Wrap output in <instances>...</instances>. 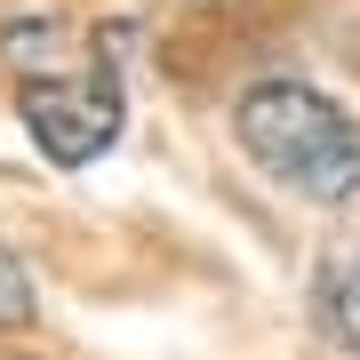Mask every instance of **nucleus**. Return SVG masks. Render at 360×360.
<instances>
[{
	"label": "nucleus",
	"mask_w": 360,
	"mask_h": 360,
	"mask_svg": "<svg viewBox=\"0 0 360 360\" xmlns=\"http://www.w3.org/2000/svg\"><path fill=\"white\" fill-rule=\"evenodd\" d=\"M0 56L16 65V112L56 168H89L112 153L129 96H120V32H80L65 16H25L0 32Z\"/></svg>",
	"instance_id": "obj_1"
},
{
	"label": "nucleus",
	"mask_w": 360,
	"mask_h": 360,
	"mask_svg": "<svg viewBox=\"0 0 360 360\" xmlns=\"http://www.w3.org/2000/svg\"><path fill=\"white\" fill-rule=\"evenodd\" d=\"M312 312H321L328 345L360 352V248H352V257H336V264L321 272V288H312Z\"/></svg>",
	"instance_id": "obj_3"
},
{
	"label": "nucleus",
	"mask_w": 360,
	"mask_h": 360,
	"mask_svg": "<svg viewBox=\"0 0 360 360\" xmlns=\"http://www.w3.org/2000/svg\"><path fill=\"white\" fill-rule=\"evenodd\" d=\"M32 321V281H25V264L0 248V328H25Z\"/></svg>",
	"instance_id": "obj_4"
},
{
	"label": "nucleus",
	"mask_w": 360,
	"mask_h": 360,
	"mask_svg": "<svg viewBox=\"0 0 360 360\" xmlns=\"http://www.w3.org/2000/svg\"><path fill=\"white\" fill-rule=\"evenodd\" d=\"M232 136L272 184L312 208H345L360 193V120L304 80H257L232 104Z\"/></svg>",
	"instance_id": "obj_2"
}]
</instances>
